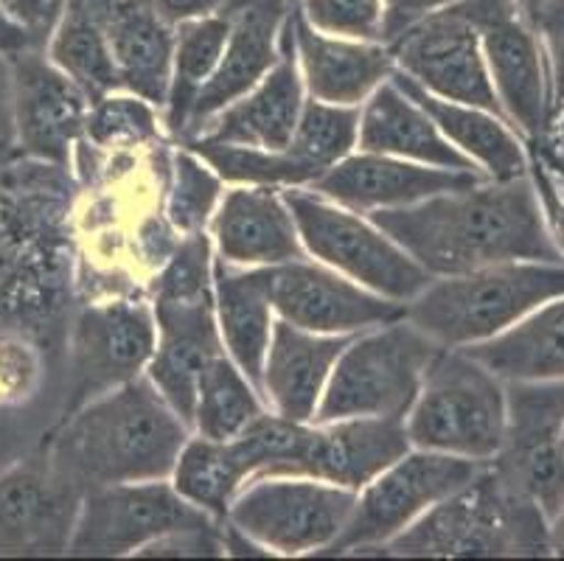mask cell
Segmentation results:
<instances>
[{"mask_svg": "<svg viewBox=\"0 0 564 561\" xmlns=\"http://www.w3.org/2000/svg\"><path fill=\"white\" fill-rule=\"evenodd\" d=\"M531 149H540V152H545L551 161H556L558 166H564V96H558V99L553 101L545 138H542L540 143H533Z\"/></svg>", "mask_w": 564, "mask_h": 561, "instance_id": "cell-47", "label": "cell"}, {"mask_svg": "<svg viewBox=\"0 0 564 561\" xmlns=\"http://www.w3.org/2000/svg\"><path fill=\"white\" fill-rule=\"evenodd\" d=\"M528 152H531V180L540 194L547 234H551L553 247L564 265V166L551 161L540 149L528 147Z\"/></svg>", "mask_w": 564, "mask_h": 561, "instance_id": "cell-41", "label": "cell"}, {"mask_svg": "<svg viewBox=\"0 0 564 561\" xmlns=\"http://www.w3.org/2000/svg\"><path fill=\"white\" fill-rule=\"evenodd\" d=\"M70 169L14 154L0 166V337L63 352L79 306Z\"/></svg>", "mask_w": 564, "mask_h": 561, "instance_id": "cell-1", "label": "cell"}, {"mask_svg": "<svg viewBox=\"0 0 564 561\" xmlns=\"http://www.w3.org/2000/svg\"><path fill=\"white\" fill-rule=\"evenodd\" d=\"M528 20L536 29L542 48H545L551 93L553 101H556L558 96H564V0H545Z\"/></svg>", "mask_w": 564, "mask_h": 561, "instance_id": "cell-42", "label": "cell"}, {"mask_svg": "<svg viewBox=\"0 0 564 561\" xmlns=\"http://www.w3.org/2000/svg\"><path fill=\"white\" fill-rule=\"evenodd\" d=\"M562 430L564 382H506V439L489 463L547 522L564 506Z\"/></svg>", "mask_w": 564, "mask_h": 561, "instance_id": "cell-14", "label": "cell"}, {"mask_svg": "<svg viewBox=\"0 0 564 561\" xmlns=\"http://www.w3.org/2000/svg\"><path fill=\"white\" fill-rule=\"evenodd\" d=\"M357 130L360 107L323 105L306 96L299 127L284 147L286 158L304 174L306 188L357 149Z\"/></svg>", "mask_w": 564, "mask_h": 561, "instance_id": "cell-35", "label": "cell"}, {"mask_svg": "<svg viewBox=\"0 0 564 561\" xmlns=\"http://www.w3.org/2000/svg\"><path fill=\"white\" fill-rule=\"evenodd\" d=\"M391 79L408 93L410 99L427 110L435 127L444 132L449 143L466 154L489 180H517L531 174V152L520 132L497 112L480 107L458 105V101L438 99L415 82H410L402 71H393Z\"/></svg>", "mask_w": 564, "mask_h": 561, "instance_id": "cell-28", "label": "cell"}, {"mask_svg": "<svg viewBox=\"0 0 564 561\" xmlns=\"http://www.w3.org/2000/svg\"><path fill=\"white\" fill-rule=\"evenodd\" d=\"M166 127L155 105L127 90H112L90 101L85 121V141L96 147H130V143L163 141Z\"/></svg>", "mask_w": 564, "mask_h": 561, "instance_id": "cell-38", "label": "cell"}, {"mask_svg": "<svg viewBox=\"0 0 564 561\" xmlns=\"http://www.w3.org/2000/svg\"><path fill=\"white\" fill-rule=\"evenodd\" d=\"M480 466L484 463L469 457L410 446L357 492L346 528L321 555H379L384 544L410 528L424 511L464 488L478 475Z\"/></svg>", "mask_w": 564, "mask_h": 561, "instance_id": "cell-10", "label": "cell"}, {"mask_svg": "<svg viewBox=\"0 0 564 561\" xmlns=\"http://www.w3.org/2000/svg\"><path fill=\"white\" fill-rule=\"evenodd\" d=\"M399 559H466V555H551L547 517L511 488L491 463L404 528L379 550Z\"/></svg>", "mask_w": 564, "mask_h": 561, "instance_id": "cell-4", "label": "cell"}, {"mask_svg": "<svg viewBox=\"0 0 564 561\" xmlns=\"http://www.w3.org/2000/svg\"><path fill=\"white\" fill-rule=\"evenodd\" d=\"M32 48H43V45L34 43V37L7 9L0 7V56H7V60H14V56L25 54V51Z\"/></svg>", "mask_w": 564, "mask_h": 561, "instance_id": "cell-46", "label": "cell"}, {"mask_svg": "<svg viewBox=\"0 0 564 561\" xmlns=\"http://www.w3.org/2000/svg\"><path fill=\"white\" fill-rule=\"evenodd\" d=\"M150 303L158 339L143 377L188 424L205 365L225 352L214 315V290L192 298H150Z\"/></svg>", "mask_w": 564, "mask_h": 561, "instance_id": "cell-20", "label": "cell"}, {"mask_svg": "<svg viewBox=\"0 0 564 561\" xmlns=\"http://www.w3.org/2000/svg\"><path fill=\"white\" fill-rule=\"evenodd\" d=\"M292 9H295L292 0H245L242 7L230 14L225 51L214 76L205 82L194 101L183 141H188L208 118L225 110L230 101L253 90L275 68V62L284 56L286 43H290Z\"/></svg>", "mask_w": 564, "mask_h": 561, "instance_id": "cell-19", "label": "cell"}, {"mask_svg": "<svg viewBox=\"0 0 564 561\" xmlns=\"http://www.w3.org/2000/svg\"><path fill=\"white\" fill-rule=\"evenodd\" d=\"M435 348L408 317L354 334L332 368L315 421H404Z\"/></svg>", "mask_w": 564, "mask_h": 561, "instance_id": "cell-7", "label": "cell"}, {"mask_svg": "<svg viewBox=\"0 0 564 561\" xmlns=\"http://www.w3.org/2000/svg\"><path fill=\"white\" fill-rule=\"evenodd\" d=\"M14 154H18V149H14L12 138H0V166L7 161H12Z\"/></svg>", "mask_w": 564, "mask_h": 561, "instance_id": "cell-50", "label": "cell"}, {"mask_svg": "<svg viewBox=\"0 0 564 561\" xmlns=\"http://www.w3.org/2000/svg\"><path fill=\"white\" fill-rule=\"evenodd\" d=\"M82 488L43 446L0 466V555L68 553Z\"/></svg>", "mask_w": 564, "mask_h": 561, "instance_id": "cell-16", "label": "cell"}, {"mask_svg": "<svg viewBox=\"0 0 564 561\" xmlns=\"http://www.w3.org/2000/svg\"><path fill=\"white\" fill-rule=\"evenodd\" d=\"M464 352L495 370L502 382H564V295Z\"/></svg>", "mask_w": 564, "mask_h": 561, "instance_id": "cell-31", "label": "cell"}, {"mask_svg": "<svg viewBox=\"0 0 564 561\" xmlns=\"http://www.w3.org/2000/svg\"><path fill=\"white\" fill-rule=\"evenodd\" d=\"M299 225L306 256L391 301L410 303L433 281L424 267L371 216L357 214L312 188H281Z\"/></svg>", "mask_w": 564, "mask_h": 561, "instance_id": "cell-8", "label": "cell"}, {"mask_svg": "<svg viewBox=\"0 0 564 561\" xmlns=\"http://www.w3.org/2000/svg\"><path fill=\"white\" fill-rule=\"evenodd\" d=\"M230 31V14H214V18L186 20L174 25V56H172V82L163 105V127L174 143H181L188 130L194 101L205 82L212 79L225 51V40Z\"/></svg>", "mask_w": 564, "mask_h": 561, "instance_id": "cell-32", "label": "cell"}, {"mask_svg": "<svg viewBox=\"0 0 564 561\" xmlns=\"http://www.w3.org/2000/svg\"><path fill=\"white\" fill-rule=\"evenodd\" d=\"M348 339L343 334L306 332L275 317L259 382L267 410L292 421H315L332 368Z\"/></svg>", "mask_w": 564, "mask_h": 561, "instance_id": "cell-25", "label": "cell"}, {"mask_svg": "<svg viewBox=\"0 0 564 561\" xmlns=\"http://www.w3.org/2000/svg\"><path fill=\"white\" fill-rule=\"evenodd\" d=\"M295 9L323 34L382 43L384 0H299Z\"/></svg>", "mask_w": 564, "mask_h": 561, "instance_id": "cell-39", "label": "cell"}, {"mask_svg": "<svg viewBox=\"0 0 564 561\" xmlns=\"http://www.w3.org/2000/svg\"><path fill=\"white\" fill-rule=\"evenodd\" d=\"M292 3H299V0H292Z\"/></svg>", "mask_w": 564, "mask_h": 561, "instance_id": "cell-53", "label": "cell"}, {"mask_svg": "<svg viewBox=\"0 0 564 561\" xmlns=\"http://www.w3.org/2000/svg\"><path fill=\"white\" fill-rule=\"evenodd\" d=\"M267 410L259 388L242 374V368L228 357L219 354L205 365L203 377L197 382L194 396L192 427L194 435L214 441L236 439L250 421L259 419Z\"/></svg>", "mask_w": 564, "mask_h": 561, "instance_id": "cell-34", "label": "cell"}, {"mask_svg": "<svg viewBox=\"0 0 564 561\" xmlns=\"http://www.w3.org/2000/svg\"><path fill=\"white\" fill-rule=\"evenodd\" d=\"M511 3H514V7L520 9V12L525 14V18H531V14L536 12V9H540L542 3H545V0H511Z\"/></svg>", "mask_w": 564, "mask_h": 561, "instance_id": "cell-51", "label": "cell"}, {"mask_svg": "<svg viewBox=\"0 0 564 561\" xmlns=\"http://www.w3.org/2000/svg\"><path fill=\"white\" fill-rule=\"evenodd\" d=\"M214 256L234 267H279L306 259L284 192L273 185L225 188L212 223Z\"/></svg>", "mask_w": 564, "mask_h": 561, "instance_id": "cell-22", "label": "cell"}, {"mask_svg": "<svg viewBox=\"0 0 564 561\" xmlns=\"http://www.w3.org/2000/svg\"><path fill=\"white\" fill-rule=\"evenodd\" d=\"M410 446L489 463L506 439V382L464 348H435L413 408Z\"/></svg>", "mask_w": 564, "mask_h": 561, "instance_id": "cell-6", "label": "cell"}, {"mask_svg": "<svg viewBox=\"0 0 564 561\" xmlns=\"http://www.w3.org/2000/svg\"><path fill=\"white\" fill-rule=\"evenodd\" d=\"M112 65L118 90L150 101L163 110L172 82L174 25L152 0H124L110 25Z\"/></svg>", "mask_w": 564, "mask_h": 561, "instance_id": "cell-30", "label": "cell"}, {"mask_svg": "<svg viewBox=\"0 0 564 561\" xmlns=\"http://www.w3.org/2000/svg\"><path fill=\"white\" fill-rule=\"evenodd\" d=\"M0 138H12V68L7 56H0Z\"/></svg>", "mask_w": 564, "mask_h": 561, "instance_id": "cell-48", "label": "cell"}, {"mask_svg": "<svg viewBox=\"0 0 564 561\" xmlns=\"http://www.w3.org/2000/svg\"><path fill=\"white\" fill-rule=\"evenodd\" d=\"M12 68V136L23 158L70 169L85 138L90 96L56 68L45 48L9 60Z\"/></svg>", "mask_w": 564, "mask_h": 561, "instance_id": "cell-18", "label": "cell"}, {"mask_svg": "<svg viewBox=\"0 0 564 561\" xmlns=\"http://www.w3.org/2000/svg\"><path fill=\"white\" fill-rule=\"evenodd\" d=\"M0 7L7 9L32 34L34 43L45 48L51 31L56 29V23L63 18L65 0H0Z\"/></svg>", "mask_w": 564, "mask_h": 561, "instance_id": "cell-43", "label": "cell"}, {"mask_svg": "<svg viewBox=\"0 0 564 561\" xmlns=\"http://www.w3.org/2000/svg\"><path fill=\"white\" fill-rule=\"evenodd\" d=\"M556 295H564L562 261H502L433 278L404 317L435 346L466 348L497 337Z\"/></svg>", "mask_w": 564, "mask_h": 561, "instance_id": "cell-5", "label": "cell"}, {"mask_svg": "<svg viewBox=\"0 0 564 561\" xmlns=\"http://www.w3.org/2000/svg\"><path fill=\"white\" fill-rule=\"evenodd\" d=\"M208 519L214 517L183 500L169 481L87 488L82 494L68 555H101V559L138 555L155 539Z\"/></svg>", "mask_w": 564, "mask_h": 561, "instance_id": "cell-13", "label": "cell"}, {"mask_svg": "<svg viewBox=\"0 0 564 561\" xmlns=\"http://www.w3.org/2000/svg\"><path fill=\"white\" fill-rule=\"evenodd\" d=\"M158 12L172 25H181L186 20L214 18V14H234L245 0H152Z\"/></svg>", "mask_w": 564, "mask_h": 561, "instance_id": "cell-45", "label": "cell"}, {"mask_svg": "<svg viewBox=\"0 0 564 561\" xmlns=\"http://www.w3.org/2000/svg\"><path fill=\"white\" fill-rule=\"evenodd\" d=\"M267 284L275 317L315 334L354 337L408 315V303L377 295L310 256L267 267Z\"/></svg>", "mask_w": 564, "mask_h": 561, "instance_id": "cell-17", "label": "cell"}, {"mask_svg": "<svg viewBox=\"0 0 564 561\" xmlns=\"http://www.w3.org/2000/svg\"><path fill=\"white\" fill-rule=\"evenodd\" d=\"M290 34L306 96L323 105L360 107L397 71L384 43L323 34L301 18L299 9L290 14Z\"/></svg>", "mask_w": 564, "mask_h": 561, "instance_id": "cell-23", "label": "cell"}, {"mask_svg": "<svg viewBox=\"0 0 564 561\" xmlns=\"http://www.w3.org/2000/svg\"><path fill=\"white\" fill-rule=\"evenodd\" d=\"M410 450L399 419L312 421L299 475L360 492Z\"/></svg>", "mask_w": 564, "mask_h": 561, "instance_id": "cell-26", "label": "cell"}, {"mask_svg": "<svg viewBox=\"0 0 564 561\" xmlns=\"http://www.w3.org/2000/svg\"><path fill=\"white\" fill-rule=\"evenodd\" d=\"M562 444H564V430H562Z\"/></svg>", "mask_w": 564, "mask_h": 561, "instance_id": "cell-52", "label": "cell"}, {"mask_svg": "<svg viewBox=\"0 0 564 561\" xmlns=\"http://www.w3.org/2000/svg\"><path fill=\"white\" fill-rule=\"evenodd\" d=\"M458 9L478 25L486 71L506 121L528 147L540 143L551 121L553 93L536 29L511 0H458Z\"/></svg>", "mask_w": 564, "mask_h": 561, "instance_id": "cell-12", "label": "cell"}, {"mask_svg": "<svg viewBox=\"0 0 564 561\" xmlns=\"http://www.w3.org/2000/svg\"><path fill=\"white\" fill-rule=\"evenodd\" d=\"M192 427L169 408L147 377H138L56 421L45 455L82 488L169 481Z\"/></svg>", "mask_w": 564, "mask_h": 561, "instance_id": "cell-3", "label": "cell"}, {"mask_svg": "<svg viewBox=\"0 0 564 561\" xmlns=\"http://www.w3.org/2000/svg\"><path fill=\"white\" fill-rule=\"evenodd\" d=\"M371 219L433 278L502 261H562L531 174L480 180L404 208L377 211Z\"/></svg>", "mask_w": 564, "mask_h": 561, "instance_id": "cell-2", "label": "cell"}, {"mask_svg": "<svg viewBox=\"0 0 564 561\" xmlns=\"http://www.w3.org/2000/svg\"><path fill=\"white\" fill-rule=\"evenodd\" d=\"M248 481V461L234 441L203 439L194 432L169 475V483L183 500L223 522L228 517L230 503L236 500V494L242 492Z\"/></svg>", "mask_w": 564, "mask_h": 561, "instance_id": "cell-33", "label": "cell"}, {"mask_svg": "<svg viewBox=\"0 0 564 561\" xmlns=\"http://www.w3.org/2000/svg\"><path fill=\"white\" fill-rule=\"evenodd\" d=\"M45 54L56 68L90 96V101L118 90L110 29H105V25L63 14L56 29L51 31L48 43H45Z\"/></svg>", "mask_w": 564, "mask_h": 561, "instance_id": "cell-36", "label": "cell"}, {"mask_svg": "<svg viewBox=\"0 0 564 561\" xmlns=\"http://www.w3.org/2000/svg\"><path fill=\"white\" fill-rule=\"evenodd\" d=\"M458 0H384V18H382V43H393L402 37L404 31L422 23L430 14L441 9L453 7Z\"/></svg>", "mask_w": 564, "mask_h": 561, "instance_id": "cell-44", "label": "cell"}, {"mask_svg": "<svg viewBox=\"0 0 564 561\" xmlns=\"http://www.w3.org/2000/svg\"><path fill=\"white\" fill-rule=\"evenodd\" d=\"M225 194V180L208 166L203 154L186 143H174L166 185V216L181 236L208 230L214 211Z\"/></svg>", "mask_w": 564, "mask_h": 561, "instance_id": "cell-37", "label": "cell"}, {"mask_svg": "<svg viewBox=\"0 0 564 561\" xmlns=\"http://www.w3.org/2000/svg\"><path fill=\"white\" fill-rule=\"evenodd\" d=\"M547 544H551V555H564V506L547 522Z\"/></svg>", "mask_w": 564, "mask_h": 561, "instance_id": "cell-49", "label": "cell"}, {"mask_svg": "<svg viewBox=\"0 0 564 561\" xmlns=\"http://www.w3.org/2000/svg\"><path fill=\"white\" fill-rule=\"evenodd\" d=\"M214 315L225 354L259 388L275 326L267 267H234L214 256Z\"/></svg>", "mask_w": 564, "mask_h": 561, "instance_id": "cell-29", "label": "cell"}, {"mask_svg": "<svg viewBox=\"0 0 564 561\" xmlns=\"http://www.w3.org/2000/svg\"><path fill=\"white\" fill-rule=\"evenodd\" d=\"M138 555L147 559H208V555H225V522L208 519V522L188 525L166 537L155 539Z\"/></svg>", "mask_w": 564, "mask_h": 561, "instance_id": "cell-40", "label": "cell"}, {"mask_svg": "<svg viewBox=\"0 0 564 561\" xmlns=\"http://www.w3.org/2000/svg\"><path fill=\"white\" fill-rule=\"evenodd\" d=\"M489 180L475 172H453V169H435L424 163L402 161L391 154L362 152L354 149L337 166L317 177L310 185L312 192L329 197L357 214H377V211L404 208L422 199L444 192H458L469 185Z\"/></svg>", "mask_w": 564, "mask_h": 561, "instance_id": "cell-21", "label": "cell"}, {"mask_svg": "<svg viewBox=\"0 0 564 561\" xmlns=\"http://www.w3.org/2000/svg\"><path fill=\"white\" fill-rule=\"evenodd\" d=\"M357 149L391 154V158L424 163V166L484 174L444 138L427 110L410 99L393 79L382 82L360 105Z\"/></svg>", "mask_w": 564, "mask_h": 561, "instance_id": "cell-27", "label": "cell"}, {"mask_svg": "<svg viewBox=\"0 0 564 561\" xmlns=\"http://www.w3.org/2000/svg\"><path fill=\"white\" fill-rule=\"evenodd\" d=\"M306 105V87L301 79L299 60L292 51V34L284 56L275 62V68L245 96L230 101L225 110L194 132L183 143H228V147L250 149H284L292 132L299 127V118Z\"/></svg>", "mask_w": 564, "mask_h": 561, "instance_id": "cell-24", "label": "cell"}, {"mask_svg": "<svg viewBox=\"0 0 564 561\" xmlns=\"http://www.w3.org/2000/svg\"><path fill=\"white\" fill-rule=\"evenodd\" d=\"M388 48L397 71L438 99L502 116L486 71L480 31L460 12L458 3L415 23L402 37L388 43Z\"/></svg>", "mask_w": 564, "mask_h": 561, "instance_id": "cell-15", "label": "cell"}, {"mask_svg": "<svg viewBox=\"0 0 564 561\" xmlns=\"http://www.w3.org/2000/svg\"><path fill=\"white\" fill-rule=\"evenodd\" d=\"M357 503V492L306 475L253 477L230 503L234 528L270 555H321L329 548Z\"/></svg>", "mask_w": 564, "mask_h": 561, "instance_id": "cell-11", "label": "cell"}, {"mask_svg": "<svg viewBox=\"0 0 564 561\" xmlns=\"http://www.w3.org/2000/svg\"><path fill=\"white\" fill-rule=\"evenodd\" d=\"M155 312L147 295H110L79 301L65 348L59 421L147 374L155 352Z\"/></svg>", "mask_w": 564, "mask_h": 561, "instance_id": "cell-9", "label": "cell"}]
</instances>
